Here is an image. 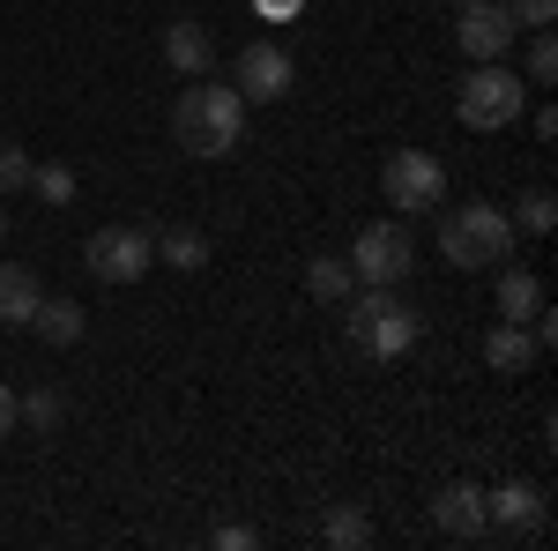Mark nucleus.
<instances>
[{
    "label": "nucleus",
    "instance_id": "obj_21",
    "mask_svg": "<svg viewBox=\"0 0 558 551\" xmlns=\"http://www.w3.org/2000/svg\"><path fill=\"white\" fill-rule=\"evenodd\" d=\"M507 224H521V231H551V224H558L551 187H529V194H514V216H507Z\"/></svg>",
    "mask_w": 558,
    "mask_h": 551
},
{
    "label": "nucleus",
    "instance_id": "obj_25",
    "mask_svg": "<svg viewBox=\"0 0 558 551\" xmlns=\"http://www.w3.org/2000/svg\"><path fill=\"white\" fill-rule=\"evenodd\" d=\"M507 15H514V31H551L558 0H507Z\"/></svg>",
    "mask_w": 558,
    "mask_h": 551
},
{
    "label": "nucleus",
    "instance_id": "obj_19",
    "mask_svg": "<svg viewBox=\"0 0 558 551\" xmlns=\"http://www.w3.org/2000/svg\"><path fill=\"white\" fill-rule=\"evenodd\" d=\"M15 418L38 424V432H52V424L68 418V395H60V387H31V395H15Z\"/></svg>",
    "mask_w": 558,
    "mask_h": 551
},
{
    "label": "nucleus",
    "instance_id": "obj_24",
    "mask_svg": "<svg viewBox=\"0 0 558 551\" xmlns=\"http://www.w3.org/2000/svg\"><path fill=\"white\" fill-rule=\"evenodd\" d=\"M551 75H558V45H551V31H536L529 60H521V83H551Z\"/></svg>",
    "mask_w": 558,
    "mask_h": 551
},
{
    "label": "nucleus",
    "instance_id": "obj_14",
    "mask_svg": "<svg viewBox=\"0 0 558 551\" xmlns=\"http://www.w3.org/2000/svg\"><path fill=\"white\" fill-rule=\"evenodd\" d=\"M23 328H38V343H52V350H68V343H83L89 313L75 306V298H38V313H31Z\"/></svg>",
    "mask_w": 558,
    "mask_h": 551
},
{
    "label": "nucleus",
    "instance_id": "obj_13",
    "mask_svg": "<svg viewBox=\"0 0 558 551\" xmlns=\"http://www.w3.org/2000/svg\"><path fill=\"white\" fill-rule=\"evenodd\" d=\"M536 350H544V343L529 336V321H499V328L484 336V366H492V373H529Z\"/></svg>",
    "mask_w": 558,
    "mask_h": 551
},
{
    "label": "nucleus",
    "instance_id": "obj_7",
    "mask_svg": "<svg viewBox=\"0 0 558 551\" xmlns=\"http://www.w3.org/2000/svg\"><path fill=\"white\" fill-rule=\"evenodd\" d=\"M380 187H387V202H395L402 216H425V209L447 202V165H439L432 149H395L387 171H380Z\"/></svg>",
    "mask_w": 558,
    "mask_h": 551
},
{
    "label": "nucleus",
    "instance_id": "obj_16",
    "mask_svg": "<svg viewBox=\"0 0 558 551\" xmlns=\"http://www.w3.org/2000/svg\"><path fill=\"white\" fill-rule=\"evenodd\" d=\"M305 291L320 298V306H343V298L357 291V276H350L343 254H313V261H305Z\"/></svg>",
    "mask_w": 558,
    "mask_h": 551
},
{
    "label": "nucleus",
    "instance_id": "obj_27",
    "mask_svg": "<svg viewBox=\"0 0 558 551\" xmlns=\"http://www.w3.org/2000/svg\"><path fill=\"white\" fill-rule=\"evenodd\" d=\"M15 424H23V418H15V387L0 381V440H8V432H15Z\"/></svg>",
    "mask_w": 558,
    "mask_h": 551
},
{
    "label": "nucleus",
    "instance_id": "obj_26",
    "mask_svg": "<svg viewBox=\"0 0 558 551\" xmlns=\"http://www.w3.org/2000/svg\"><path fill=\"white\" fill-rule=\"evenodd\" d=\"M216 544H223V551H254L260 537L246 529V522H223V529H216Z\"/></svg>",
    "mask_w": 558,
    "mask_h": 551
},
{
    "label": "nucleus",
    "instance_id": "obj_15",
    "mask_svg": "<svg viewBox=\"0 0 558 551\" xmlns=\"http://www.w3.org/2000/svg\"><path fill=\"white\" fill-rule=\"evenodd\" d=\"M38 268H23V261H0V321L8 328H23L31 313H38Z\"/></svg>",
    "mask_w": 558,
    "mask_h": 551
},
{
    "label": "nucleus",
    "instance_id": "obj_4",
    "mask_svg": "<svg viewBox=\"0 0 558 551\" xmlns=\"http://www.w3.org/2000/svg\"><path fill=\"white\" fill-rule=\"evenodd\" d=\"M439 254L454 268H492V261L514 254V224L499 202H462V209L439 224Z\"/></svg>",
    "mask_w": 558,
    "mask_h": 551
},
{
    "label": "nucleus",
    "instance_id": "obj_30",
    "mask_svg": "<svg viewBox=\"0 0 558 551\" xmlns=\"http://www.w3.org/2000/svg\"><path fill=\"white\" fill-rule=\"evenodd\" d=\"M454 8H470V0H454ZM499 8H507V0H499Z\"/></svg>",
    "mask_w": 558,
    "mask_h": 551
},
{
    "label": "nucleus",
    "instance_id": "obj_29",
    "mask_svg": "<svg viewBox=\"0 0 558 551\" xmlns=\"http://www.w3.org/2000/svg\"><path fill=\"white\" fill-rule=\"evenodd\" d=\"M0 239H8V209H0Z\"/></svg>",
    "mask_w": 558,
    "mask_h": 551
},
{
    "label": "nucleus",
    "instance_id": "obj_6",
    "mask_svg": "<svg viewBox=\"0 0 558 551\" xmlns=\"http://www.w3.org/2000/svg\"><path fill=\"white\" fill-rule=\"evenodd\" d=\"M149 261H157V239L142 224H97L83 239V268L97 284H134V276H149Z\"/></svg>",
    "mask_w": 558,
    "mask_h": 551
},
{
    "label": "nucleus",
    "instance_id": "obj_10",
    "mask_svg": "<svg viewBox=\"0 0 558 551\" xmlns=\"http://www.w3.org/2000/svg\"><path fill=\"white\" fill-rule=\"evenodd\" d=\"M484 514H492V529H507V537H544V522H551L544 484H529V477L499 484V492H484Z\"/></svg>",
    "mask_w": 558,
    "mask_h": 551
},
{
    "label": "nucleus",
    "instance_id": "obj_9",
    "mask_svg": "<svg viewBox=\"0 0 558 551\" xmlns=\"http://www.w3.org/2000/svg\"><path fill=\"white\" fill-rule=\"evenodd\" d=\"M454 45L470 60H507L514 52V15L499 0H470V8H454Z\"/></svg>",
    "mask_w": 558,
    "mask_h": 551
},
{
    "label": "nucleus",
    "instance_id": "obj_28",
    "mask_svg": "<svg viewBox=\"0 0 558 551\" xmlns=\"http://www.w3.org/2000/svg\"><path fill=\"white\" fill-rule=\"evenodd\" d=\"M260 15H268V23H291V15H299V0H254Z\"/></svg>",
    "mask_w": 558,
    "mask_h": 551
},
{
    "label": "nucleus",
    "instance_id": "obj_5",
    "mask_svg": "<svg viewBox=\"0 0 558 551\" xmlns=\"http://www.w3.org/2000/svg\"><path fill=\"white\" fill-rule=\"evenodd\" d=\"M350 276L357 284H373V291H402L410 284V268H417V239L387 216V224H365L357 239H350Z\"/></svg>",
    "mask_w": 558,
    "mask_h": 551
},
{
    "label": "nucleus",
    "instance_id": "obj_17",
    "mask_svg": "<svg viewBox=\"0 0 558 551\" xmlns=\"http://www.w3.org/2000/svg\"><path fill=\"white\" fill-rule=\"evenodd\" d=\"M157 261H165V268H179V276L209 268V231H194V224H179V231H165V239H157Z\"/></svg>",
    "mask_w": 558,
    "mask_h": 551
},
{
    "label": "nucleus",
    "instance_id": "obj_11",
    "mask_svg": "<svg viewBox=\"0 0 558 551\" xmlns=\"http://www.w3.org/2000/svg\"><path fill=\"white\" fill-rule=\"evenodd\" d=\"M432 522L447 529V537H462V544H476L484 529H492V514H484V484H470V477H454L439 500H432Z\"/></svg>",
    "mask_w": 558,
    "mask_h": 551
},
{
    "label": "nucleus",
    "instance_id": "obj_3",
    "mask_svg": "<svg viewBox=\"0 0 558 551\" xmlns=\"http://www.w3.org/2000/svg\"><path fill=\"white\" fill-rule=\"evenodd\" d=\"M454 112H462V128L499 134L529 112V83H521L507 60H476L470 75H462V89H454Z\"/></svg>",
    "mask_w": 558,
    "mask_h": 551
},
{
    "label": "nucleus",
    "instance_id": "obj_20",
    "mask_svg": "<svg viewBox=\"0 0 558 551\" xmlns=\"http://www.w3.org/2000/svg\"><path fill=\"white\" fill-rule=\"evenodd\" d=\"M328 544H343V551H357V544H373V514L365 507H336L328 514V529H320Z\"/></svg>",
    "mask_w": 558,
    "mask_h": 551
},
{
    "label": "nucleus",
    "instance_id": "obj_22",
    "mask_svg": "<svg viewBox=\"0 0 558 551\" xmlns=\"http://www.w3.org/2000/svg\"><path fill=\"white\" fill-rule=\"evenodd\" d=\"M31 187L45 194V209H68L75 202V171L68 165H31Z\"/></svg>",
    "mask_w": 558,
    "mask_h": 551
},
{
    "label": "nucleus",
    "instance_id": "obj_12",
    "mask_svg": "<svg viewBox=\"0 0 558 551\" xmlns=\"http://www.w3.org/2000/svg\"><path fill=\"white\" fill-rule=\"evenodd\" d=\"M165 60H172V75H216V38L209 23H194V15H179L172 31H165Z\"/></svg>",
    "mask_w": 558,
    "mask_h": 551
},
{
    "label": "nucleus",
    "instance_id": "obj_23",
    "mask_svg": "<svg viewBox=\"0 0 558 551\" xmlns=\"http://www.w3.org/2000/svg\"><path fill=\"white\" fill-rule=\"evenodd\" d=\"M23 187H31V157H23V142L0 134V194H23Z\"/></svg>",
    "mask_w": 558,
    "mask_h": 551
},
{
    "label": "nucleus",
    "instance_id": "obj_2",
    "mask_svg": "<svg viewBox=\"0 0 558 551\" xmlns=\"http://www.w3.org/2000/svg\"><path fill=\"white\" fill-rule=\"evenodd\" d=\"M343 336L357 358H402L410 343L425 336V313L410 306V298H395V291H350L343 298Z\"/></svg>",
    "mask_w": 558,
    "mask_h": 551
},
{
    "label": "nucleus",
    "instance_id": "obj_8",
    "mask_svg": "<svg viewBox=\"0 0 558 551\" xmlns=\"http://www.w3.org/2000/svg\"><path fill=\"white\" fill-rule=\"evenodd\" d=\"M231 89H239L246 105H276V97L291 89V52L268 45V38H254L239 60H231Z\"/></svg>",
    "mask_w": 558,
    "mask_h": 551
},
{
    "label": "nucleus",
    "instance_id": "obj_18",
    "mask_svg": "<svg viewBox=\"0 0 558 551\" xmlns=\"http://www.w3.org/2000/svg\"><path fill=\"white\" fill-rule=\"evenodd\" d=\"M536 306H544V284H536L529 268H507V276H499V313H507V321H536Z\"/></svg>",
    "mask_w": 558,
    "mask_h": 551
},
{
    "label": "nucleus",
    "instance_id": "obj_1",
    "mask_svg": "<svg viewBox=\"0 0 558 551\" xmlns=\"http://www.w3.org/2000/svg\"><path fill=\"white\" fill-rule=\"evenodd\" d=\"M239 134H246V97L231 83H209V75H194V83L179 89L172 105V142L186 157H231L239 149Z\"/></svg>",
    "mask_w": 558,
    "mask_h": 551
}]
</instances>
